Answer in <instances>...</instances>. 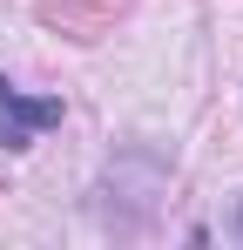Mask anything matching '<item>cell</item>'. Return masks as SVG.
<instances>
[{"mask_svg": "<svg viewBox=\"0 0 243 250\" xmlns=\"http://www.w3.org/2000/svg\"><path fill=\"white\" fill-rule=\"evenodd\" d=\"M61 122V102L54 95H20V88L0 82V149H27L40 128Z\"/></svg>", "mask_w": 243, "mask_h": 250, "instance_id": "obj_1", "label": "cell"}]
</instances>
